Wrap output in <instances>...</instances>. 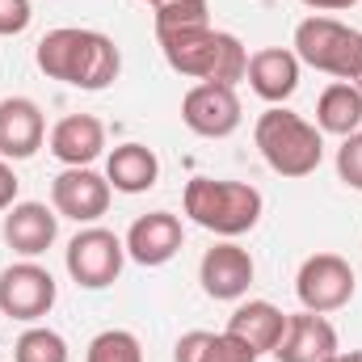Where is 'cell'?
I'll return each mask as SVG.
<instances>
[{"mask_svg": "<svg viewBox=\"0 0 362 362\" xmlns=\"http://www.w3.org/2000/svg\"><path fill=\"white\" fill-rule=\"evenodd\" d=\"M240 118H245V110H240V97L232 85L202 81L181 97V122L202 139H228L240 127Z\"/></svg>", "mask_w": 362, "mask_h": 362, "instance_id": "9c48e42d", "label": "cell"}, {"mask_svg": "<svg viewBox=\"0 0 362 362\" xmlns=\"http://www.w3.org/2000/svg\"><path fill=\"white\" fill-rule=\"evenodd\" d=\"M105 181L118 189V194H148L156 181H160V160L152 148L144 144H118L110 156H105Z\"/></svg>", "mask_w": 362, "mask_h": 362, "instance_id": "d6986e66", "label": "cell"}, {"mask_svg": "<svg viewBox=\"0 0 362 362\" xmlns=\"http://www.w3.org/2000/svg\"><path fill=\"white\" fill-rule=\"evenodd\" d=\"M249 89L257 93L262 101L282 105L291 93L299 89V55L286 47H262L249 55Z\"/></svg>", "mask_w": 362, "mask_h": 362, "instance_id": "e0dca14e", "label": "cell"}, {"mask_svg": "<svg viewBox=\"0 0 362 362\" xmlns=\"http://www.w3.org/2000/svg\"><path fill=\"white\" fill-rule=\"evenodd\" d=\"M173 362H257V354L249 346H240L232 333H206L194 329L185 333L173 350Z\"/></svg>", "mask_w": 362, "mask_h": 362, "instance_id": "44dd1931", "label": "cell"}, {"mask_svg": "<svg viewBox=\"0 0 362 362\" xmlns=\"http://www.w3.org/2000/svg\"><path fill=\"white\" fill-rule=\"evenodd\" d=\"M160 51H165V64L181 72V76H194L198 85L202 81H215V85H232L245 81L249 72V51L236 34L228 30H215V25H198V30H177V34H165L156 38Z\"/></svg>", "mask_w": 362, "mask_h": 362, "instance_id": "7a4b0ae2", "label": "cell"}, {"mask_svg": "<svg viewBox=\"0 0 362 362\" xmlns=\"http://www.w3.org/2000/svg\"><path fill=\"white\" fill-rule=\"evenodd\" d=\"M354 286H358L354 266L337 253H312L295 274V295H299L303 312H320V316L346 308L354 299Z\"/></svg>", "mask_w": 362, "mask_h": 362, "instance_id": "8992f818", "label": "cell"}, {"mask_svg": "<svg viewBox=\"0 0 362 362\" xmlns=\"http://www.w3.org/2000/svg\"><path fill=\"white\" fill-rule=\"evenodd\" d=\"M85 362H144V346L127 329H105L89 341Z\"/></svg>", "mask_w": 362, "mask_h": 362, "instance_id": "603a6c76", "label": "cell"}, {"mask_svg": "<svg viewBox=\"0 0 362 362\" xmlns=\"http://www.w3.org/2000/svg\"><path fill=\"white\" fill-rule=\"evenodd\" d=\"M198 25H211L206 0H173V4L156 8V38L177 34V30H198Z\"/></svg>", "mask_w": 362, "mask_h": 362, "instance_id": "cb8c5ba5", "label": "cell"}, {"mask_svg": "<svg viewBox=\"0 0 362 362\" xmlns=\"http://www.w3.org/2000/svg\"><path fill=\"white\" fill-rule=\"evenodd\" d=\"M64 262H68V274H72L76 286L101 291V286L118 282L122 262H127V245L114 232H105V228H85V232H76L68 240Z\"/></svg>", "mask_w": 362, "mask_h": 362, "instance_id": "52a82bcc", "label": "cell"}, {"mask_svg": "<svg viewBox=\"0 0 362 362\" xmlns=\"http://www.w3.org/2000/svg\"><path fill=\"white\" fill-rule=\"evenodd\" d=\"M47 139V118L38 101L30 97H4L0 101V156L4 160H30Z\"/></svg>", "mask_w": 362, "mask_h": 362, "instance_id": "5bb4252c", "label": "cell"}, {"mask_svg": "<svg viewBox=\"0 0 362 362\" xmlns=\"http://www.w3.org/2000/svg\"><path fill=\"white\" fill-rule=\"evenodd\" d=\"M223 333H232L240 346H249L262 358V354H274L278 350V341L286 333V312L274 308L270 299H249V303H240L228 316V329Z\"/></svg>", "mask_w": 362, "mask_h": 362, "instance_id": "2e32d148", "label": "cell"}, {"mask_svg": "<svg viewBox=\"0 0 362 362\" xmlns=\"http://www.w3.org/2000/svg\"><path fill=\"white\" fill-rule=\"evenodd\" d=\"M325 362H362V350H350V354H341V350H337L333 358H325Z\"/></svg>", "mask_w": 362, "mask_h": 362, "instance_id": "f1b7e54d", "label": "cell"}, {"mask_svg": "<svg viewBox=\"0 0 362 362\" xmlns=\"http://www.w3.org/2000/svg\"><path fill=\"white\" fill-rule=\"evenodd\" d=\"M34 64L47 72V81H64L85 93L110 89L122 72V55L114 38L97 30H81V25H59L42 34V42L34 47Z\"/></svg>", "mask_w": 362, "mask_h": 362, "instance_id": "6da1fadb", "label": "cell"}, {"mask_svg": "<svg viewBox=\"0 0 362 362\" xmlns=\"http://www.w3.org/2000/svg\"><path fill=\"white\" fill-rule=\"evenodd\" d=\"M55 299H59V286L51 270H42L38 262H17L0 274V312L8 320L34 325L55 308Z\"/></svg>", "mask_w": 362, "mask_h": 362, "instance_id": "ba28073f", "label": "cell"}, {"mask_svg": "<svg viewBox=\"0 0 362 362\" xmlns=\"http://www.w3.org/2000/svg\"><path fill=\"white\" fill-rule=\"evenodd\" d=\"M295 55L299 64L329 72L337 81L362 76V30L337 21V17H308L295 25Z\"/></svg>", "mask_w": 362, "mask_h": 362, "instance_id": "5b68a950", "label": "cell"}, {"mask_svg": "<svg viewBox=\"0 0 362 362\" xmlns=\"http://www.w3.org/2000/svg\"><path fill=\"white\" fill-rule=\"evenodd\" d=\"M34 8L30 0H0V38H13V34H25Z\"/></svg>", "mask_w": 362, "mask_h": 362, "instance_id": "484cf974", "label": "cell"}, {"mask_svg": "<svg viewBox=\"0 0 362 362\" xmlns=\"http://www.w3.org/2000/svg\"><path fill=\"white\" fill-rule=\"evenodd\" d=\"M13 362H68V341L55 329H25L13 346Z\"/></svg>", "mask_w": 362, "mask_h": 362, "instance_id": "7402d4cb", "label": "cell"}, {"mask_svg": "<svg viewBox=\"0 0 362 362\" xmlns=\"http://www.w3.org/2000/svg\"><path fill=\"white\" fill-rule=\"evenodd\" d=\"M110 194L114 185L93 173V169H64L59 177L51 181V202H55V215L64 219H76V223H93L110 211Z\"/></svg>", "mask_w": 362, "mask_h": 362, "instance_id": "30bf717a", "label": "cell"}, {"mask_svg": "<svg viewBox=\"0 0 362 362\" xmlns=\"http://www.w3.org/2000/svg\"><path fill=\"white\" fill-rule=\"evenodd\" d=\"M181 206L185 215L215 232V236H245L257 228L262 211H266V198L257 185L249 181H223V177H189L185 181V194H181Z\"/></svg>", "mask_w": 362, "mask_h": 362, "instance_id": "3957f363", "label": "cell"}, {"mask_svg": "<svg viewBox=\"0 0 362 362\" xmlns=\"http://www.w3.org/2000/svg\"><path fill=\"white\" fill-rule=\"evenodd\" d=\"M337 177L362 194V131L346 135V144L337 148Z\"/></svg>", "mask_w": 362, "mask_h": 362, "instance_id": "d4e9b609", "label": "cell"}, {"mask_svg": "<svg viewBox=\"0 0 362 362\" xmlns=\"http://www.w3.org/2000/svg\"><path fill=\"white\" fill-rule=\"evenodd\" d=\"M337 354V329L320 312H299L286 316V333L274 350L278 362H325Z\"/></svg>", "mask_w": 362, "mask_h": 362, "instance_id": "9a60e30c", "label": "cell"}, {"mask_svg": "<svg viewBox=\"0 0 362 362\" xmlns=\"http://www.w3.org/2000/svg\"><path fill=\"white\" fill-rule=\"evenodd\" d=\"M316 127L329 135H354L362 127V93L350 81H333L316 101Z\"/></svg>", "mask_w": 362, "mask_h": 362, "instance_id": "ffe728a7", "label": "cell"}, {"mask_svg": "<svg viewBox=\"0 0 362 362\" xmlns=\"http://www.w3.org/2000/svg\"><path fill=\"white\" fill-rule=\"evenodd\" d=\"M354 85H358V93H362V76H358V81H354Z\"/></svg>", "mask_w": 362, "mask_h": 362, "instance_id": "4dcf8cb0", "label": "cell"}, {"mask_svg": "<svg viewBox=\"0 0 362 362\" xmlns=\"http://www.w3.org/2000/svg\"><path fill=\"white\" fill-rule=\"evenodd\" d=\"M122 245H127L131 262H139V266H165V262H173L181 253L185 228H181V219L173 211H148V215H139L131 223V232H127Z\"/></svg>", "mask_w": 362, "mask_h": 362, "instance_id": "8fae6325", "label": "cell"}, {"mask_svg": "<svg viewBox=\"0 0 362 362\" xmlns=\"http://www.w3.org/2000/svg\"><path fill=\"white\" fill-rule=\"evenodd\" d=\"M144 4H152V8H165V4H173V0H144Z\"/></svg>", "mask_w": 362, "mask_h": 362, "instance_id": "f546056e", "label": "cell"}, {"mask_svg": "<svg viewBox=\"0 0 362 362\" xmlns=\"http://www.w3.org/2000/svg\"><path fill=\"white\" fill-rule=\"evenodd\" d=\"M253 144L278 177H312L325 160V131L282 105H270L257 118Z\"/></svg>", "mask_w": 362, "mask_h": 362, "instance_id": "277c9868", "label": "cell"}, {"mask_svg": "<svg viewBox=\"0 0 362 362\" xmlns=\"http://www.w3.org/2000/svg\"><path fill=\"white\" fill-rule=\"evenodd\" d=\"M17 185H21V181H17V173L0 160V211H8V206L17 202Z\"/></svg>", "mask_w": 362, "mask_h": 362, "instance_id": "4316f807", "label": "cell"}, {"mask_svg": "<svg viewBox=\"0 0 362 362\" xmlns=\"http://www.w3.org/2000/svg\"><path fill=\"white\" fill-rule=\"evenodd\" d=\"M105 152V127L93 114H68L51 127V156L68 169H89Z\"/></svg>", "mask_w": 362, "mask_h": 362, "instance_id": "ac0fdd59", "label": "cell"}, {"mask_svg": "<svg viewBox=\"0 0 362 362\" xmlns=\"http://www.w3.org/2000/svg\"><path fill=\"white\" fill-rule=\"evenodd\" d=\"M4 245L21 257H42L59 236V215L47 202H13L0 228Z\"/></svg>", "mask_w": 362, "mask_h": 362, "instance_id": "4fadbf2b", "label": "cell"}, {"mask_svg": "<svg viewBox=\"0 0 362 362\" xmlns=\"http://www.w3.org/2000/svg\"><path fill=\"white\" fill-rule=\"evenodd\" d=\"M308 8H316V13H333V8H354L358 0H303Z\"/></svg>", "mask_w": 362, "mask_h": 362, "instance_id": "83f0119b", "label": "cell"}, {"mask_svg": "<svg viewBox=\"0 0 362 362\" xmlns=\"http://www.w3.org/2000/svg\"><path fill=\"white\" fill-rule=\"evenodd\" d=\"M253 257H249V249H240V245H232V240H223V245H215V249H206L202 253V266H198V282H202V291L211 295V299H240L249 286H253Z\"/></svg>", "mask_w": 362, "mask_h": 362, "instance_id": "7c38bea8", "label": "cell"}]
</instances>
